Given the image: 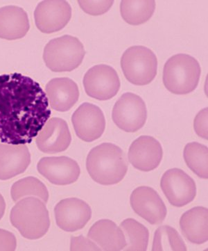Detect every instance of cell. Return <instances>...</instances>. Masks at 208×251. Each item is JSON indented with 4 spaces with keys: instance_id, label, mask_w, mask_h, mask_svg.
<instances>
[{
    "instance_id": "obj_13",
    "label": "cell",
    "mask_w": 208,
    "mask_h": 251,
    "mask_svg": "<svg viewBox=\"0 0 208 251\" xmlns=\"http://www.w3.org/2000/svg\"><path fill=\"white\" fill-rule=\"evenodd\" d=\"M130 202L134 212L151 225H159L165 219V204L152 188H136L131 194Z\"/></svg>"
},
{
    "instance_id": "obj_24",
    "label": "cell",
    "mask_w": 208,
    "mask_h": 251,
    "mask_svg": "<svg viewBox=\"0 0 208 251\" xmlns=\"http://www.w3.org/2000/svg\"><path fill=\"white\" fill-rule=\"evenodd\" d=\"M183 157L188 167L203 179H208V146L197 142H192L185 146Z\"/></svg>"
},
{
    "instance_id": "obj_6",
    "label": "cell",
    "mask_w": 208,
    "mask_h": 251,
    "mask_svg": "<svg viewBox=\"0 0 208 251\" xmlns=\"http://www.w3.org/2000/svg\"><path fill=\"white\" fill-rule=\"evenodd\" d=\"M121 67L125 77L131 84L147 85L157 75L158 59L154 51L149 48L132 46L121 56Z\"/></svg>"
},
{
    "instance_id": "obj_14",
    "label": "cell",
    "mask_w": 208,
    "mask_h": 251,
    "mask_svg": "<svg viewBox=\"0 0 208 251\" xmlns=\"http://www.w3.org/2000/svg\"><path fill=\"white\" fill-rule=\"evenodd\" d=\"M37 169L40 174L56 185L74 183L81 174L78 163L66 156L42 158L38 163Z\"/></svg>"
},
{
    "instance_id": "obj_26",
    "label": "cell",
    "mask_w": 208,
    "mask_h": 251,
    "mask_svg": "<svg viewBox=\"0 0 208 251\" xmlns=\"http://www.w3.org/2000/svg\"><path fill=\"white\" fill-rule=\"evenodd\" d=\"M152 251H185L187 247L177 231L170 226H164L158 227L155 232Z\"/></svg>"
},
{
    "instance_id": "obj_29",
    "label": "cell",
    "mask_w": 208,
    "mask_h": 251,
    "mask_svg": "<svg viewBox=\"0 0 208 251\" xmlns=\"http://www.w3.org/2000/svg\"><path fill=\"white\" fill-rule=\"evenodd\" d=\"M194 127L198 136L208 140V108L198 113L194 119Z\"/></svg>"
},
{
    "instance_id": "obj_17",
    "label": "cell",
    "mask_w": 208,
    "mask_h": 251,
    "mask_svg": "<svg viewBox=\"0 0 208 251\" xmlns=\"http://www.w3.org/2000/svg\"><path fill=\"white\" fill-rule=\"evenodd\" d=\"M46 94L51 109L60 112L70 110L80 96L77 84L68 77L51 79L46 84Z\"/></svg>"
},
{
    "instance_id": "obj_2",
    "label": "cell",
    "mask_w": 208,
    "mask_h": 251,
    "mask_svg": "<svg viewBox=\"0 0 208 251\" xmlns=\"http://www.w3.org/2000/svg\"><path fill=\"white\" fill-rule=\"evenodd\" d=\"M86 169L94 182L102 185H113L124 179L128 164L119 146L104 143L90 151Z\"/></svg>"
},
{
    "instance_id": "obj_12",
    "label": "cell",
    "mask_w": 208,
    "mask_h": 251,
    "mask_svg": "<svg viewBox=\"0 0 208 251\" xmlns=\"http://www.w3.org/2000/svg\"><path fill=\"white\" fill-rule=\"evenodd\" d=\"M56 224L61 230L75 232L86 226L92 217V209L85 201L69 198L60 201L54 208Z\"/></svg>"
},
{
    "instance_id": "obj_23",
    "label": "cell",
    "mask_w": 208,
    "mask_h": 251,
    "mask_svg": "<svg viewBox=\"0 0 208 251\" xmlns=\"http://www.w3.org/2000/svg\"><path fill=\"white\" fill-rule=\"evenodd\" d=\"M120 228L126 239L125 251H146L149 244V232L145 226L133 219L121 223Z\"/></svg>"
},
{
    "instance_id": "obj_25",
    "label": "cell",
    "mask_w": 208,
    "mask_h": 251,
    "mask_svg": "<svg viewBox=\"0 0 208 251\" xmlns=\"http://www.w3.org/2000/svg\"><path fill=\"white\" fill-rule=\"evenodd\" d=\"M11 195L14 202L24 198L32 196L41 199L45 203L49 199V192L46 186L34 177H24L15 182L11 189Z\"/></svg>"
},
{
    "instance_id": "obj_4",
    "label": "cell",
    "mask_w": 208,
    "mask_h": 251,
    "mask_svg": "<svg viewBox=\"0 0 208 251\" xmlns=\"http://www.w3.org/2000/svg\"><path fill=\"white\" fill-rule=\"evenodd\" d=\"M201 73V66L195 58L189 54H176L164 64L163 83L172 94H190L197 87Z\"/></svg>"
},
{
    "instance_id": "obj_10",
    "label": "cell",
    "mask_w": 208,
    "mask_h": 251,
    "mask_svg": "<svg viewBox=\"0 0 208 251\" xmlns=\"http://www.w3.org/2000/svg\"><path fill=\"white\" fill-rule=\"evenodd\" d=\"M71 18L70 4L63 0L41 1L34 11L36 25L45 34H52L63 29Z\"/></svg>"
},
{
    "instance_id": "obj_3",
    "label": "cell",
    "mask_w": 208,
    "mask_h": 251,
    "mask_svg": "<svg viewBox=\"0 0 208 251\" xmlns=\"http://www.w3.org/2000/svg\"><path fill=\"white\" fill-rule=\"evenodd\" d=\"M10 220L24 238L41 239L50 227L49 212L45 202L35 197L18 201L11 209Z\"/></svg>"
},
{
    "instance_id": "obj_11",
    "label": "cell",
    "mask_w": 208,
    "mask_h": 251,
    "mask_svg": "<svg viewBox=\"0 0 208 251\" xmlns=\"http://www.w3.org/2000/svg\"><path fill=\"white\" fill-rule=\"evenodd\" d=\"M76 136L86 142L99 139L106 128V119L99 106L91 103H83L71 117Z\"/></svg>"
},
{
    "instance_id": "obj_28",
    "label": "cell",
    "mask_w": 208,
    "mask_h": 251,
    "mask_svg": "<svg viewBox=\"0 0 208 251\" xmlns=\"http://www.w3.org/2000/svg\"><path fill=\"white\" fill-rule=\"evenodd\" d=\"M71 251H100V248L91 239L80 235L77 237H71Z\"/></svg>"
},
{
    "instance_id": "obj_9",
    "label": "cell",
    "mask_w": 208,
    "mask_h": 251,
    "mask_svg": "<svg viewBox=\"0 0 208 251\" xmlns=\"http://www.w3.org/2000/svg\"><path fill=\"white\" fill-rule=\"evenodd\" d=\"M161 187L168 201L175 207L187 205L196 197L195 182L181 169L166 171L161 179Z\"/></svg>"
},
{
    "instance_id": "obj_21",
    "label": "cell",
    "mask_w": 208,
    "mask_h": 251,
    "mask_svg": "<svg viewBox=\"0 0 208 251\" xmlns=\"http://www.w3.org/2000/svg\"><path fill=\"white\" fill-rule=\"evenodd\" d=\"M183 236L189 242L202 244L208 239V211L204 207H196L183 214L180 220Z\"/></svg>"
},
{
    "instance_id": "obj_1",
    "label": "cell",
    "mask_w": 208,
    "mask_h": 251,
    "mask_svg": "<svg viewBox=\"0 0 208 251\" xmlns=\"http://www.w3.org/2000/svg\"><path fill=\"white\" fill-rule=\"evenodd\" d=\"M41 85L20 73L0 75V141L31 144L51 116Z\"/></svg>"
},
{
    "instance_id": "obj_8",
    "label": "cell",
    "mask_w": 208,
    "mask_h": 251,
    "mask_svg": "<svg viewBox=\"0 0 208 251\" xmlns=\"http://www.w3.org/2000/svg\"><path fill=\"white\" fill-rule=\"evenodd\" d=\"M83 83L88 96L101 101L115 97L121 85L116 70L105 64L90 68L85 74Z\"/></svg>"
},
{
    "instance_id": "obj_18",
    "label": "cell",
    "mask_w": 208,
    "mask_h": 251,
    "mask_svg": "<svg viewBox=\"0 0 208 251\" xmlns=\"http://www.w3.org/2000/svg\"><path fill=\"white\" fill-rule=\"evenodd\" d=\"M31 163L26 145L0 144V179L6 180L23 174Z\"/></svg>"
},
{
    "instance_id": "obj_31",
    "label": "cell",
    "mask_w": 208,
    "mask_h": 251,
    "mask_svg": "<svg viewBox=\"0 0 208 251\" xmlns=\"http://www.w3.org/2000/svg\"><path fill=\"white\" fill-rule=\"evenodd\" d=\"M5 209H6V202H5L3 196L0 194V220L2 219L3 216H4Z\"/></svg>"
},
{
    "instance_id": "obj_15",
    "label": "cell",
    "mask_w": 208,
    "mask_h": 251,
    "mask_svg": "<svg viewBox=\"0 0 208 251\" xmlns=\"http://www.w3.org/2000/svg\"><path fill=\"white\" fill-rule=\"evenodd\" d=\"M71 141L68 125L61 118L48 120L36 138L38 149L46 154L58 153L66 151Z\"/></svg>"
},
{
    "instance_id": "obj_20",
    "label": "cell",
    "mask_w": 208,
    "mask_h": 251,
    "mask_svg": "<svg viewBox=\"0 0 208 251\" xmlns=\"http://www.w3.org/2000/svg\"><path fill=\"white\" fill-rule=\"evenodd\" d=\"M88 237L103 251H121L126 247V239L120 227L112 221H98L90 229Z\"/></svg>"
},
{
    "instance_id": "obj_30",
    "label": "cell",
    "mask_w": 208,
    "mask_h": 251,
    "mask_svg": "<svg viewBox=\"0 0 208 251\" xmlns=\"http://www.w3.org/2000/svg\"><path fill=\"white\" fill-rule=\"evenodd\" d=\"M16 247L17 240L14 234L0 229V251H15Z\"/></svg>"
},
{
    "instance_id": "obj_5",
    "label": "cell",
    "mask_w": 208,
    "mask_h": 251,
    "mask_svg": "<svg viewBox=\"0 0 208 251\" xmlns=\"http://www.w3.org/2000/svg\"><path fill=\"white\" fill-rule=\"evenodd\" d=\"M85 55L83 43L74 36L64 35L46 45L43 59L53 72H71L81 64Z\"/></svg>"
},
{
    "instance_id": "obj_7",
    "label": "cell",
    "mask_w": 208,
    "mask_h": 251,
    "mask_svg": "<svg viewBox=\"0 0 208 251\" xmlns=\"http://www.w3.org/2000/svg\"><path fill=\"white\" fill-rule=\"evenodd\" d=\"M113 122L126 132H136L145 124L147 109L142 98L133 93L123 94L113 106Z\"/></svg>"
},
{
    "instance_id": "obj_27",
    "label": "cell",
    "mask_w": 208,
    "mask_h": 251,
    "mask_svg": "<svg viewBox=\"0 0 208 251\" xmlns=\"http://www.w3.org/2000/svg\"><path fill=\"white\" fill-rule=\"evenodd\" d=\"M83 11L91 16H100L107 12L113 6L114 1H78Z\"/></svg>"
},
{
    "instance_id": "obj_19",
    "label": "cell",
    "mask_w": 208,
    "mask_h": 251,
    "mask_svg": "<svg viewBox=\"0 0 208 251\" xmlns=\"http://www.w3.org/2000/svg\"><path fill=\"white\" fill-rule=\"evenodd\" d=\"M29 28L27 13L23 8L17 6L0 8V39L8 41L22 39Z\"/></svg>"
},
{
    "instance_id": "obj_22",
    "label": "cell",
    "mask_w": 208,
    "mask_h": 251,
    "mask_svg": "<svg viewBox=\"0 0 208 251\" xmlns=\"http://www.w3.org/2000/svg\"><path fill=\"white\" fill-rule=\"evenodd\" d=\"M156 9L154 0H123L120 4L121 17L131 25H139L149 21Z\"/></svg>"
},
{
    "instance_id": "obj_16",
    "label": "cell",
    "mask_w": 208,
    "mask_h": 251,
    "mask_svg": "<svg viewBox=\"0 0 208 251\" xmlns=\"http://www.w3.org/2000/svg\"><path fill=\"white\" fill-rule=\"evenodd\" d=\"M162 155V148L159 141L152 136H141L131 144L128 157L133 167L149 172L158 167Z\"/></svg>"
}]
</instances>
